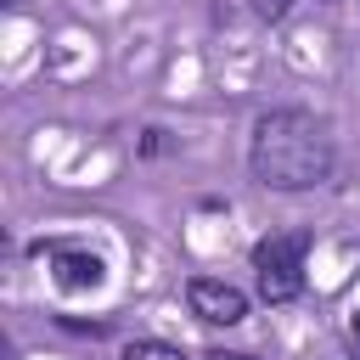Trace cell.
<instances>
[{
  "label": "cell",
  "instance_id": "cell-8",
  "mask_svg": "<svg viewBox=\"0 0 360 360\" xmlns=\"http://www.w3.org/2000/svg\"><path fill=\"white\" fill-rule=\"evenodd\" d=\"M202 360H253V354H236V349H208Z\"/></svg>",
  "mask_w": 360,
  "mask_h": 360
},
{
  "label": "cell",
  "instance_id": "cell-7",
  "mask_svg": "<svg viewBox=\"0 0 360 360\" xmlns=\"http://www.w3.org/2000/svg\"><path fill=\"white\" fill-rule=\"evenodd\" d=\"M163 146H169V141H163V129H146V141H141V152L152 158V152H163Z\"/></svg>",
  "mask_w": 360,
  "mask_h": 360
},
{
  "label": "cell",
  "instance_id": "cell-1",
  "mask_svg": "<svg viewBox=\"0 0 360 360\" xmlns=\"http://www.w3.org/2000/svg\"><path fill=\"white\" fill-rule=\"evenodd\" d=\"M332 129L304 112V107H276L253 124V141H248V169L259 186L270 191H315L332 180Z\"/></svg>",
  "mask_w": 360,
  "mask_h": 360
},
{
  "label": "cell",
  "instance_id": "cell-6",
  "mask_svg": "<svg viewBox=\"0 0 360 360\" xmlns=\"http://www.w3.org/2000/svg\"><path fill=\"white\" fill-rule=\"evenodd\" d=\"M248 6H253V17H264V22H281L292 0H248Z\"/></svg>",
  "mask_w": 360,
  "mask_h": 360
},
{
  "label": "cell",
  "instance_id": "cell-4",
  "mask_svg": "<svg viewBox=\"0 0 360 360\" xmlns=\"http://www.w3.org/2000/svg\"><path fill=\"white\" fill-rule=\"evenodd\" d=\"M34 253H51V276H56V287L62 292H90V287H101V259L96 253H84V248H62V242H39Z\"/></svg>",
  "mask_w": 360,
  "mask_h": 360
},
{
  "label": "cell",
  "instance_id": "cell-5",
  "mask_svg": "<svg viewBox=\"0 0 360 360\" xmlns=\"http://www.w3.org/2000/svg\"><path fill=\"white\" fill-rule=\"evenodd\" d=\"M118 360H186V354L169 349V343H158V338H135V343H124Z\"/></svg>",
  "mask_w": 360,
  "mask_h": 360
},
{
  "label": "cell",
  "instance_id": "cell-2",
  "mask_svg": "<svg viewBox=\"0 0 360 360\" xmlns=\"http://www.w3.org/2000/svg\"><path fill=\"white\" fill-rule=\"evenodd\" d=\"M304 236L287 231V236H264L253 248V276H259V298L264 304H287L304 292Z\"/></svg>",
  "mask_w": 360,
  "mask_h": 360
},
{
  "label": "cell",
  "instance_id": "cell-3",
  "mask_svg": "<svg viewBox=\"0 0 360 360\" xmlns=\"http://www.w3.org/2000/svg\"><path fill=\"white\" fill-rule=\"evenodd\" d=\"M186 304H191V315L208 321V326H236V321L248 315V292L231 287V281H214V276H191V281H186Z\"/></svg>",
  "mask_w": 360,
  "mask_h": 360
}]
</instances>
